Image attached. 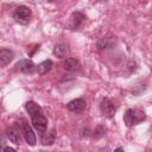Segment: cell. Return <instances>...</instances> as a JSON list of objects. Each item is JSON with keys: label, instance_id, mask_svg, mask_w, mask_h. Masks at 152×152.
Here are the masks:
<instances>
[{"label": "cell", "instance_id": "cell-1", "mask_svg": "<svg viewBox=\"0 0 152 152\" xmlns=\"http://www.w3.org/2000/svg\"><path fill=\"white\" fill-rule=\"evenodd\" d=\"M145 119H146V114H145V112H142L140 109L129 108L124 114V121H125V124H126L127 127L134 126V125L144 121Z\"/></svg>", "mask_w": 152, "mask_h": 152}, {"label": "cell", "instance_id": "cell-2", "mask_svg": "<svg viewBox=\"0 0 152 152\" xmlns=\"http://www.w3.org/2000/svg\"><path fill=\"white\" fill-rule=\"evenodd\" d=\"M19 125H20V131L23 133V137L25 139V141L30 145V146H34L36 142H37V139H36V134L32 129V127L30 126V124L27 122L26 119H20L19 121Z\"/></svg>", "mask_w": 152, "mask_h": 152}, {"label": "cell", "instance_id": "cell-3", "mask_svg": "<svg viewBox=\"0 0 152 152\" xmlns=\"http://www.w3.org/2000/svg\"><path fill=\"white\" fill-rule=\"evenodd\" d=\"M30 18H31V10L27 6L20 5L18 7H15V10L13 11V19L21 25L28 24Z\"/></svg>", "mask_w": 152, "mask_h": 152}, {"label": "cell", "instance_id": "cell-4", "mask_svg": "<svg viewBox=\"0 0 152 152\" xmlns=\"http://www.w3.org/2000/svg\"><path fill=\"white\" fill-rule=\"evenodd\" d=\"M36 64L31 61V59H20L17 64H15V70L26 75H31L36 71Z\"/></svg>", "mask_w": 152, "mask_h": 152}, {"label": "cell", "instance_id": "cell-5", "mask_svg": "<svg viewBox=\"0 0 152 152\" xmlns=\"http://www.w3.org/2000/svg\"><path fill=\"white\" fill-rule=\"evenodd\" d=\"M31 122H32L33 128L36 131H38L39 133H43L48 128V119L42 113L36 114V115H32L31 116Z\"/></svg>", "mask_w": 152, "mask_h": 152}, {"label": "cell", "instance_id": "cell-6", "mask_svg": "<svg viewBox=\"0 0 152 152\" xmlns=\"http://www.w3.org/2000/svg\"><path fill=\"white\" fill-rule=\"evenodd\" d=\"M100 109H101V113H102L104 116H107V118H113L114 114H115V112H116V108H115L114 102H113L110 99H108V97H104V99L101 101V103H100Z\"/></svg>", "mask_w": 152, "mask_h": 152}, {"label": "cell", "instance_id": "cell-7", "mask_svg": "<svg viewBox=\"0 0 152 152\" xmlns=\"http://www.w3.org/2000/svg\"><path fill=\"white\" fill-rule=\"evenodd\" d=\"M6 135H7V138H8L12 142H14L15 145H20V142H21L20 125H19L18 122H14L11 127L7 128V131H6Z\"/></svg>", "mask_w": 152, "mask_h": 152}, {"label": "cell", "instance_id": "cell-8", "mask_svg": "<svg viewBox=\"0 0 152 152\" xmlns=\"http://www.w3.org/2000/svg\"><path fill=\"white\" fill-rule=\"evenodd\" d=\"M84 19H86V15L82 12H78V11L74 12L66 23V27L69 30H76L81 26V24L84 21Z\"/></svg>", "mask_w": 152, "mask_h": 152}, {"label": "cell", "instance_id": "cell-9", "mask_svg": "<svg viewBox=\"0 0 152 152\" xmlns=\"http://www.w3.org/2000/svg\"><path fill=\"white\" fill-rule=\"evenodd\" d=\"M86 106L87 103L84 99H75L66 104V109L72 113H82L86 109Z\"/></svg>", "mask_w": 152, "mask_h": 152}, {"label": "cell", "instance_id": "cell-10", "mask_svg": "<svg viewBox=\"0 0 152 152\" xmlns=\"http://www.w3.org/2000/svg\"><path fill=\"white\" fill-rule=\"evenodd\" d=\"M13 57H14V53H13L12 50H10V49H1L0 50V66L4 68L7 64H10L12 62Z\"/></svg>", "mask_w": 152, "mask_h": 152}, {"label": "cell", "instance_id": "cell-11", "mask_svg": "<svg viewBox=\"0 0 152 152\" xmlns=\"http://www.w3.org/2000/svg\"><path fill=\"white\" fill-rule=\"evenodd\" d=\"M52 66H53V62L51 59H45V61H43L42 63H39L37 65L36 70H37L39 76H44L45 74H48L52 69Z\"/></svg>", "mask_w": 152, "mask_h": 152}, {"label": "cell", "instance_id": "cell-12", "mask_svg": "<svg viewBox=\"0 0 152 152\" xmlns=\"http://www.w3.org/2000/svg\"><path fill=\"white\" fill-rule=\"evenodd\" d=\"M25 109H26V112L30 114V116L36 115V114H39V113L43 112L42 107H40L38 103H36L34 101H27V102L25 103Z\"/></svg>", "mask_w": 152, "mask_h": 152}, {"label": "cell", "instance_id": "cell-13", "mask_svg": "<svg viewBox=\"0 0 152 152\" xmlns=\"http://www.w3.org/2000/svg\"><path fill=\"white\" fill-rule=\"evenodd\" d=\"M55 139H56V135H55V131L53 129H51V131H49V132H46V131H44L43 133H42V144L44 145V146H50V145H52L53 142H55Z\"/></svg>", "mask_w": 152, "mask_h": 152}, {"label": "cell", "instance_id": "cell-14", "mask_svg": "<svg viewBox=\"0 0 152 152\" xmlns=\"http://www.w3.org/2000/svg\"><path fill=\"white\" fill-rule=\"evenodd\" d=\"M80 63H78V59L74 58V57H69L64 61L63 63V68L66 70V71H75L77 68H78Z\"/></svg>", "mask_w": 152, "mask_h": 152}, {"label": "cell", "instance_id": "cell-15", "mask_svg": "<svg viewBox=\"0 0 152 152\" xmlns=\"http://www.w3.org/2000/svg\"><path fill=\"white\" fill-rule=\"evenodd\" d=\"M114 43H115V39H113V38H101L97 42L96 46H97V50L102 51V50H106V49L112 48L114 45Z\"/></svg>", "mask_w": 152, "mask_h": 152}, {"label": "cell", "instance_id": "cell-16", "mask_svg": "<svg viewBox=\"0 0 152 152\" xmlns=\"http://www.w3.org/2000/svg\"><path fill=\"white\" fill-rule=\"evenodd\" d=\"M53 55L56 56V57H58V58H63L66 53H68V46L65 45V44H63V43H59V44H57L56 46H55V49H53Z\"/></svg>", "mask_w": 152, "mask_h": 152}, {"label": "cell", "instance_id": "cell-17", "mask_svg": "<svg viewBox=\"0 0 152 152\" xmlns=\"http://www.w3.org/2000/svg\"><path fill=\"white\" fill-rule=\"evenodd\" d=\"M2 150H4V151H12V152H14V151H15V150H14L13 147H11V146H6V147H4Z\"/></svg>", "mask_w": 152, "mask_h": 152}, {"label": "cell", "instance_id": "cell-18", "mask_svg": "<svg viewBox=\"0 0 152 152\" xmlns=\"http://www.w3.org/2000/svg\"><path fill=\"white\" fill-rule=\"evenodd\" d=\"M115 151H124V148L122 147H118V148H115Z\"/></svg>", "mask_w": 152, "mask_h": 152}, {"label": "cell", "instance_id": "cell-19", "mask_svg": "<svg viewBox=\"0 0 152 152\" xmlns=\"http://www.w3.org/2000/svg\"><path fill=\"white\" fill-rule=\"evenodd\" d=\"M48 1H53V0H48Z\"/></svg>", "mask_w": 152, "mask_h": 152}]
</instances>
